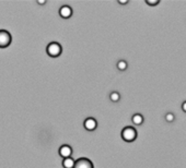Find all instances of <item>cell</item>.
I'll list each match as a JSON object with an SVG mask.
<instances>
[{
    "instance_id": "16",
    "label": "cell",
    "mask_w": 186,
    "mask_h": 168,
    "mask_svg": "<svg viewBox=\"0 0 186 168\" xmlns=\"http://www.w3.org/2000/svg\"><path fill=\"white\" fill-rule=\"evenodd\" d=\"M37 2L40 3V5H45V3H46V0H38Z\"/></svg>"
},
{
    "instance_id": "11",
    "label": "cell",
    "mask_w": 186,
    "mask_h": 168,
    "mask_svg": "<svg viewBox=\"0 0 186 168\" xmlns=\"http://www.w3.org/2000/svg\"><path fill=\"white\" fill-rule=\"evenodd\" d=\"M109 98H111L112 101H118L119 98H121V95L117 92H112L111 95H109Z\"/></svg>"
},
{
    "instance_id": "5",
    "label": "cell",
    "mask_w": 186,
    "mask_h": 168,
    "mask_svg": "<svg viewBox=\"0 0 186 168\" xmlns=\"http://www.w3.org/2000/svg\"><path fill=\"white\" fill-rule=\"evenodd\" d=\"M71 154H72V149L69 145L64 144L59 148V155H60L63 158H68V157L71 156Z\"/></svg>"
},
{
    "instance_id": "9",
    "label": "cell",
    "mask_w": 186,
    "mask_h": 168,
    "mask_svg": "<svg viewBox=\"0 0 186 168\" xmlns=\"http://www.w3.org/2000/svg\"><path fill=\"white\" fill-rule=\"evenodd\" d=\"M131 120H133V122L135 124H137V126H140V124L144 122V117H142L140 114H135V115L133 116V118H131Z\"/></svg>"
},
{
    "instance_id": "10",
    "label": "cell",
    "mask_w": 186,
    "mask_h": 168,
    "mask_svg": "<svg viewBox=\"0 0 186 168\" xmlns=\"http://www.w3.org/2000/svg\"><path fill=\"white\" fill-rule=\"evenodd\" d=\"M117 68H118V70H121V71H124V70L127 69V62H126L125 60H119V61L117 62Z\"/></svg>"
},
{
    "instance_id": "14",
    "label": "cell",
    "mask_w": 186,
    "mask_h": 168,
    "mask_svg": "<svg viewBox=\"0 0 186 168\" xmlns=\"http://www.w3.org/2000/svg\"><path fill=\"white\" fill-rule=\"evenodd\" d=\"M118 3H121V5H127L128 0H118Z\"/></svg>"
},
{
    "instance_id": "1",
    "label": "cell",
    "mask_w": 186,
    "mask_h": 168,
    "mask_svg": "<svg viewBox=\"0 0 186 168\" xmlns=\"http://www.w3.org/2000/svg\"><path fill=\"white\" fill-rule=\"evenodd\" d=\"M122 138L126 142H133L137 138V131L133 127H125L122 130Z\"/></svg>"
},
{
    "instance_id": "13",
    "label": "cell",
    "mask_w": 186,
    "mask_h": 168,
    "mask_svg": "<svg viewBox=\"0 0 186 168\" xmlns=\"http://www.w3.org/2000/svg\"><path fill=\"white\" fill-rule=\"evenodd\" d=\"M146 3L149 6H157L160 3V0H146Z\"/></svg>"
},
{
    "instance_id": "7",
    "label": "cell",
    "mask_w": 186,
    "mask_h": 168,
    "mask_svg": "<svg viewBox=\"0 0 186 168\" xmlns=\"http://www.w3.org/2000/svg\"><path fill=\"white\" fill-rule=\"evenodd\" d=\"M59 14H60L61 18L68 19V18H70V16H71L72 9L69 7V6H63V7L59 9Z\"/></svg>"
},
{
    "instance_id": "6",
    "label": "cell",
    "mask_w": 186,
    "mask_h": 168,
    "mask_svg": "<svg viewBox=\"0 0 186 168\" xmlns=\"http://www.w3.org/2000/svg\"><path fill=\"white\" fill-rule=\"evenodd\" d=\"M96 127H98V122L94 118H88L86 119L84 121V128L89 131H93V130H95Z\"/></svg>"
},
{
    "instance_id": "3",
    "label": "cell",
    "mask_w": 186,
    "mask_h": 168,
    "mask_svg": "<svg viewBox=\"0 0 186 168\" xmlns=\"http://www.w3.org/2000/svg\"><path fill=\"white\" fill-rule=\"evenodd\" d=\"M12 37L8 31L0 30V48H6L11 44Z\"/></svg>"
},
{
    "instance_id": "8",
    "label": "cell",
    "mask_w": 186,
    "mask_h": 168,
    "mask_svg": "<svg viewBox=\"0 0 186 168\" xmlns=\"http://www.w3.org/2000/svg\"><path fill=\"white\" fill-rule=\"evenodd\" d=\"M73 165H74V161L71 158V157H68V158L63 159V166L65 168H73Z\"/></svg>"
},
{
    "instance_id": "15",
    "label": "cell",
    "mask_w": 186,
    "mask_h": 168,
    "mask_svg": "<svg viewBox=\"0 0 186 168\" xmlns=\"http://www.w3.org/2000/svg\"><path fill=\"white\" fill-rule=\"evenodd\" d=\"M182 109H183V110L186 113V101H184V103H183V105H182Z\"/></svg>"
},
{
    "instance_id": "2",
    "label": "cell",
    "mask_w": 186,
    "mask_h": 168,
    "mask_svg": "<svg viewBox=\"0 0 186 168\" xmlns=\"http://www.w3.org/2000/svg\"><path fill=\"white\" fill-rule=\"evenodd\" d=\"M61 50H63V48H61L60 44L56 43V41H53V43L48 44V46H47V48H46L47 54L53 58L59 57L61 54Z\"/></svg>"
},
{
    "instance_id": "12",
    "label": "cell",
    "mask_w": 186,
    "mask_h": 168,
    "mask_svg": "<svg viewBox=\"0 0 186 168\" xmlns=\"http://www.w3.org/2000/svg\"><path fill=\"white\" fill-rule=\"evenodd\" d=\"M174 119H175V117L172 113H167L166 115H165V120H166L167 122H173Z\"/></svg>"
},
{
    "instance_id": "4",
    "label": "cell",
    "mask_w": 186,
    "mask_h": 168,
    "mask_svg": "<svg viewBox=\"0 0 186 168\" xmlns=\"http://www.w3.org/2000/svg\"><path fill=\"white\" fill-rule=\"evenodd\" d=\"M73 168H94L93 167V164L90 159L86 158V157H82L74 162Z\"/></svg>"
}]
</instances>
